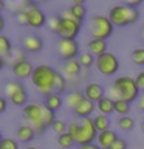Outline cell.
<instances>
[{"mask_svg": "<svg viewBox=\"0 0 144 149\" xmlns=\"http://www.w3.org/2000/svg\"><path fill=\"white\" fill-rule=\"evenodd\" d=\"M22 116L31 123L36 135L44 134L56 120L54 112L45 107L44 102H26L22 109Z\"/></svg>", "mask_w": 144, "mask_h": 149, "instance_id": "obj_1", "label": "cell"}, {"mask_svg": "<svg viewBox=\"0 0 144 149\" xmlns=\"http://www.w3.org/2000/svg\"><path fill=\"white\" fill-rule=\"evenodd\" d=\"M67 134L71 135L74 144L82 146V144L95 143L98 137V132L93 124V118H81V120H71L67 123Z\"/></svg>", "mask_w": 144, "mask_h": 149, "instance_id": "obj_2", "label": "cell"}, {"mask_svg": "<svg viewBox=\"0 0 144 149\" xmlns=\"http://www.w3.org/2000/svg\"><path fill=\"white\" fill-rule=\"evenodd\" d=\"M111 100H121L125 102H133L135 100H138L139 96V88L136 87V82L132 76H118L113 81L110 87V95Z\"/></svg>", "mask_w": 144, "mask_h": 149, "instance_id": "obj_3", "label": "cell"}, {"mask_svg": "<svg viewBox=\"0 0 144 149\" xmlns=\"http://www.w3.org/2000/svg\"><path fill=\"white\" fill-rule=\"evenodd\" d=\"M54 76H56V70L50 65L40 64L36 65L34 70L31 73V82L33 86L37 88V92L40 95H50L53 93V82H54Z\"/></svg>", "mask_w": 144, "mask_h": 149, "instance_id": "obj_4", "label": "cell"}, {"mask_svg": "<svg viewBox=\"0 0 144 149\" xmlns=\"http://www.w3.org/2000/svg\"><path fill=\"white\" fill-rule=\"evenodd\" d=\"M109 20L113 26H127L132 25L139 19V11L135 8H130L124 3L113 5L109 9Z\"/></svg>", "mask_w": 144, "mask_h": 149, "instance_id": "obj_5", "label": "cell"}, {"mask_svg": "<svg viewBox=\"0 0 144 149\" xmlns=\"http://www.w3.org/2000/svg\"><path fill=\"white\" fill-rule=\"evenodd\" d=\"M113 25L109 20L107 16H102V14H96L93 16L90 20H88V33H90L91 39H102L107 40L113 33Z\"/></svg>", "mask_w": 144, "mask_h": 149, "instance_id": "obj_6", "label": "cell"}, {"mask_svg": "<svg viewBox=\"0 0 144 149\" xmlns=\"http://www.w3.org/2000/svg\"><path fill=\"white\" fill-rule=\"evenodd\" d=\"M16 19L19 20L20 25H26L31 28H42L46 23V16L39 6H36L34 3L31 5L26 11H17Z\"/></svg>", "mask_w": 144, "mask_h": 149, "instance_id": "obj_7", "label": "cell"}, {"mask_svg": "<svg viewBox=\"0 0 144 149\" xmlns=\"http://www.w3.org/2000/svg\"><path fill=\"white\" fill-rule=\"evenodd\" d=\"M95 67L102 76H111V74H115L119 70V59L116 58V54L105 51L104 54L96 58Z\"/></svg>", "mask_w": 144, "mask_h": 149, "instance_id": "obj_8", "label": "cell"}, {"mask_svg": "<svg viewBox=\"0 0 144 149\" xmlns=\"http://www.w3.org/2000/svg\"><path fill=\"white\" fill-rule=\"evenodd\" d=\"M56 53L59 59L71 61L79 56V44L76 39H57L56 40Z\"/></svg>", "mask_w": 144, "mask_h": 149, "instance_id": "obj_9", "label": "cell"}, {"mask_svg": "<svg viewBox=\"0 0 144 149\" xmlns=\"http://www.w3.org/2000/svg\"><path fill=\"white\" fill-rule=\"evenodd\" d=\"M79 31H81V23L78 20L60 16L57 30H56V34L59 36V39H76Z\"/></svg>", "mask_w": 144, "mask_h": 149, "instance_id": "obj_10", "label": "cell"}, {"mask_svg": "<svg viewBox=\"0 0 144 149\" xmlns=\"http://www.w3.org/2000/svg\"><path fill=\"white\" fill-rule=\"evenodd\" d=\"M33 70H34L33 64L30 62V61H26V59H23V61H19V62L11 64V72H12V74L19 79V81H20V79L31 78Z\"/></svg>", "mask_w": 144, "mask_h": 149, "instance_id": "obj_11", "label": "cell"}, {"mask_svg": "<svg viewBox=\"0 0 144 149\" xmlns=\"http://www.w3.org/2000/svg\"><path fill=\"white\" fill-rule=\"evenodd\" d=\"M62 16L64 17H71L74 20H78L79 23H82V20L87 16V8H85V5H84V0H76L68 9H65L62 13Z\"/></svg>", "mask_w": 144, "mask_h": 149, "instance_id": "obj_12", "label": "cell"}, {"mask_svg": "<svg viewBox=\"0 0 144 149\" xmlns=\"http://www.w3.org/2000/svg\"><path fill=\"white\" fill-rule=\"evenodd\" d=\"M22 45L30 53H40L42 48H44V40H42L40 36L34 34V33H28V34L23 36Z\"/></svg>", "mask_w": 144, "mask_h": 149, "instance_id": "obj_13", "label": "cell"}, {"mask_svg": "<svg viewBox=\"0 0 144 149\" xmlns=\"http://www.w3.org/2000/svg\"><path fill=\"white\" fill-rule=\"evenodd\" d=\"M84 96L96 104L98 101L105 96L104 95V87H102L99 82H88L85 86V88H84Z\"/></svg>", "mask_w": 144, "mask_h": 149, "instance_id": "obj_14", "label": "cell"}, {"mask_svg": "<svg viewBox=\"0 0 144 149\" xmlns=\"http://www.w3.org/2000/svg\"><path fill=\"white\" fill-rule=\"evenodd\" d=\"M96 109V104L90 100H87V98H84L82 101H79V104L74 106L73 112L76 113V116H79V118H90L91 113L95 112Z\"/></svg>", "mask_w": 144, "mask_h": 149, "instance_id": "obj_15", "label": "cell"}, {"mask_svg": "<svg viewBox=\"0 0 144 149\" xmlns=\"http://www.w3.org/2000/svg\"><path fill=\"white\" fill-rule=\"evenodd\" d=\"M81 70L82 67L79 65L78 62V59H71V61H65L64 65H62V73H64V76L65 79H73V78H79V73H81Z\"/></svg>", "mask_w": 144, "mask_h": 149, "instance_id": "obj_16", "label": "cell"}, {"mask_svg": "<svg viewBox=\"0 0 144 149\" xmlns=\"http://www.w3.org/2000/svg\"><path fill=\"white\" fill-rule=\"evenodd\" d=\"M16 137H17V141L20 143H30L36 138V132L31 124H20L16 129Z\"/></svg>", "mask_w": 144, "mask_h": 149, "instance_id": "obj_17", "label": "cell"}, {"mask_svg": "<svg viewBox=\"0 0 144 149\" xmlns=\"http://www.w3.org/2000/svg\"><path fill=\"white\" fill-rule=\"evenodd\" d=\"M87 51L90 53L91 56H98L104 54L107 51V40H102V39H90L87 42Z\"/></svg>", "mask_w": 144, "mask_h": 149, "instance_id": "obj_18", "label": "cell"}, {"mask_svg": "<svg viewBox=\"0 0 144 149\" xmlns=\"http://www.w3.org/2000/svg\"><path fill=\"white\" fill-rule=\"evenodd\" d=\"M116 138H118L116 132H115V130H111V129H109V130H104V132H99V134H98V137H96L98 143H96V144H98L101 149H109L110 144L113 143Z\"/></svg>", "mask_w": 144, "mask_h": 149, "instance_id": "obj_19", "label": "cell"}, {"mask_svg": "<svg viewBox=\"0 0 144 149\" xmlns=\"http://www.w3.org/2000/svg\"><path fill=\"white\" fill-rule=\"evenodd\" d=\"M62 104H64V100L59 93H50V95H46L45 100H44V106L48 107L50 110H53L54 113L62 107Z\"/></svg>", "mask_w": 144, "mask_h": 149, "instance_id": "obj_20", "label": "cell"}, {"mask_svg": "<svg viewBox=\"0 0 144 149\" xmlns=\"http://www.w3.org/2000/svg\"><path fill=\"white\" fill-rule=\"evenodd\" d=\"M96 107H98V110H99L102 115L109 116L110 113L115 112V100H111L110 96H104L102 100H99L96 102Z\"/></svg>", "mask_w": 144, "mask_h": 149, "instance_id": "obj_21", "label": "cell"}, {"mask_svg": "<svg viewBox=\"0 0 144 149\" xmlns=\"http://www.w3.org/2000/svg\"><path fill=\"white\" fill-rule=\"evenodd\" d=\"M93 124H95V129L96 132H104V130H109L110 129V118L107 115H102V113H98L96 116H93Z\"/></svg>", "mask_w": 144, "mask_h": 149, "instance_id": "obj_22", "label": "cell"}, {"mask_svg": "<svg viewBox=\"0 0 144 149\" xmlns=\"http://www.w3.org/2000/svg\"><path fill=\"white\" fill-rule=\"evenodd\" d=\"M68 84H67V79H65L64 74H60V72H56V76H54V82H53V93H64L67 90Z\"/></svg>", "mask_w": 144, "mask_h": 149, "instance_id": "obj_23", "label": "cell"}, {"mask_svg": "<svg viewBox=\"0 0 144 149\" xmlns=\"http://www.w3.org/2000/svg\"><path fill=\"white\" fill-rule=\"evenodd\" d=\"M11 51H12L11 40H9L5 34H0V58H3L5 62H6V59L9 58Z\"/></svg>", "mask_w": 144, "mask_h": 149, "instance_id": "obj_24", "label": "cell"}, {"mask_svg": "<svg viewBox=\"0 0 144 149\" xmlns=\"http://www.w3.org/2000/svg\"><path fill=\"white\" fill-rule=\"evenodd\" d=\"M84 92H79V90H73V92H68L67 96H65V102L70 109H74V106L79 104V101L84 100Z\"/></svg>", "mask_w": 144, "mask_h": 149, "instance_id": "obj_25", "label": "cell"}, {"mask_svg": "<svg viewBox=\"0 0 144 149\" xmlns=\"http://www.w3.org/2000/svg\"><path fill=\"white\" fill-rule=\"evenodd\" d=\"M95 61H96V58L91 56L88 51H82V53H79V56H78V62H79V65H81L82 68L93 67V65H95Z\"/></svg>", "mask_w": 144, "mask_h": 149, "instance_id": "obj_26", "label": "cell"}, {"mask_svg": "<svg viewBox=\"0 0 144 149\" xmlns=\"http://www.w3.org/2000/svg\"><path fill=\"white\" fill-rule=\"evenodd\" d=\"M20 90H25V87H23V84L19 81H8L5 84V93H6V96H11L14 93L20 92Z\"/></svg>", "mask_w": 144, "mask_h": 149, "instance_id": "obj_27", "label": "cell"}, {"mask_svg": "<svg viewBox=\"0 0 144 149\" xmlns=\"http://www.w3.org/2000/svg\"><path fill=\"white\" fill-rule=\"evenodd\" d=\"M8 100L11 101V104L14 106H25L26 104V100H28V95H26V90H20L17 93H14V95L8 96Z\"/></svg>", "mask_w": 144, "mask_h": 149, "instance_id": "obj_28", "label": "cell"}, {"mask_svg": "<svg viewBox=\"0 0 144 149\" xmlns=\"http://www.w3.org/2000/svg\"><path fill=\"white\" fill-rule=\"evenodd\" d=\"M118 127L125 130V132H129V130H132L135 127V121H133L132 116H129V115L119 116L118 118Z\"/></svg>", "mask_w": 144, "mask_h": 149, "instance_id": "obj_29", "label": "cell"}, {"mask_svg": "<svg viewBox=\"0 0 144 149\" xmlns=\"http://www.w3.org/2000/svg\"><path fill=\"white\" fill-rule=\"evenodd\" d=\"M57 144H59L62 149H71V146L74 144V141H73L71 135L67 134V132H64V134L57 135Z\"/></svg>", "mask_w": 144, "mask_h": 149, "instance_id": "obj_30", "label": "cell"}, {"mask_svg": "<svg viewBox=\"0 0 144 149\" xmlns=\"http://www.w3.org/2000/svg\"><path fill=\"white\" fill-rule=\"evenodd\" d=\"M130 59L135 65H144V48L139 47V48H135L132 53H130Z\"/></svg>", "mask_w": 144, "mask_h": 149, "instance_id": "obj_31", "label": "cell"}, {"mask_svg": "<svg viewBox=\"0 0 144 149\" xmlns=\"http://www.w3.org/2000/svg\"><path fill=\"white\" fill-rule=\"evenodd\" d=\"M115 112L118 113L119 116H124L130 112V104L125 101H121V100H115Z\"/></svg>", "mask_w": 144, "mask_h": 149, "instance_id": "obj_32", "label": "cell"}, {"mask_svg": "<svg viewBox=\"0 0 144 149\" xmlns=\"http://www.w3.org/2000/svg\"><path fill=\"white\" fill-rule=\"evenodd\" d=\"M23 59H26V58H25V51L20 50V48H12L11 54H9V58L6 59V62L14 64V62H19V61H23Z\"/></svg>", "mask_w": 144, "mask_h": 149, "instance_id": "obj_33", "label": "cell"}, {"mask_svg": "<svg viewBox=\"0 0 144 149\" xmlns=\"http://www.w3.org/2000/svg\"><path fill=\"white\" fill-rule=\"evenodd\" d=\"M0 149H19V141L9 137H3L0 141Z\"/></svg>", "mask_w": 144, "mask_h": 149, "instance_id": "obj_34", "label": "cell"}, {"mask_svg": "<svg viewBox=\"0 0 144 149\" xmlns=\"http://www.w3.org/2000/svg\"><path fill=\"white\" fill-rule=\"evenodd\" d=\"M51 129H53L57 135H60V134L67 132V123H65L64 120H57V118H56L53 121V124H51Z\"/></svg>", "mask_w": 144, "mask_h": 149, "instance_id": "obj_35", "label": "cell"}, {"mask_svg": "<svg viewBox=\"0 0 144 149\" xmlns=\"http://www.w3.org/2000/svg\"><path fill=\"white\" fill-rule=\"evenodd\" d=\"M59 20H60V16H50L48 20H46V23H48V28H50L53 33H56V30H57Z\"/></svg>", "mask_w": 144, "mask_h": 149, "instance_id": "obj_36", "label": "cell"}, {"mask_svg": "<svg viewBox=\"0 0 144 149\" xmlns=\"http://www.w3.org/2000/svg\"><path fill=\"white\" fill-rule=\"evenodd\" d=\"M109 149H127V143H125V140H123V138L118 137L113 143L110 144Z\"/></svg>", "mask_w": 144, "mask_h": 149, "instance_id": "obj_37", "label": "cell"}, {"mask_svg": "<svg viewBox=\"0 0 144 149\" xmlns=\"http://www.w3.org/2000/svg\"><path fill=\"white\" fill-rule=\"evenodd\" d=\"M135 82H136V87L139 88V90L144 92V70L136 74V78H135Z\"/></svg>", "mask_w": 144, "mask_h": 149, "instance_id": "obj_38", "label": "cell"}, {"mask_svg": "<svg viewBox=\"0 0 144 149\" xmlns=\"http://www.w3.org/2000/svg\"><path fill=\"white\" fill-rule=\"evenodd\" d=\"M143 3V0H125L124 5H127V6L130 8H135V9H138V6Z\"/></svg>", "mask_w": 144, "mask_h": 149, "instance_id": "obj_39", "label": "cell"}, {"mask_svg": "<svg viewBox=\"0 0 144 149\" xmlns=\"http://www.w3.org/2000/svg\"><path fill=\"white\" fill-rule=\"evenodd\" d=\"M6 107H8V101L5 100L3 96H0V113H3V112L6 110Z\"/></svg>", "mask_w": 144, "mask_h": 149, "instance_id": "obj_40", "label": "cell"}, {"mask_svg": "<svg viewBox=\"0 0 144 149\" xmlns=\"http://www.w3.org/2000/svg\"><path fill=\"white\" fill-rule=\"evenodd\" d=\"M78 149H101L98 146L96 143H88V144H82V146H79Z\"/></svg>", "mask_w": 144, "mask_h": 149, "instance_id": "obj_41", "label": "cell"}, {"mask_svg": "<svg viewBox=\"0 0 144 149\" xmlns=\"http://www.w3.org/2000/svg\"><path fill=\"white\" fill-rule=\"evenodd\" d=\"M136 101H138V107L144 112V92H143V93H139V96H138V100H136Z\"/></svg>", "mask_w": 144, "mask_h": 149, "instance_id": "obj_42", "label": "cell"}, {"mask_svg": "<svg viewBox=\"0 0 144 149\" xmlns=\"http://www.w3.org/2000/svg\"><path fill=\"white\" fill-rule=\"evenodd\" d=\"M3 28H5V19H3V16H2V14H0V34H2Z\"/></svg>", "mask_w": 144, "mask_h": 149, "instance_id": "obj_43", "label": "cell"}, {"mask_svg": "<svg viewBox=\"0 0 144 149\" xmlns=\"http://www.w3.org/2000/svg\"><path fill=\"white\" fill-rule=\"evenodd\" d=\"M5 64H6V62H5V59H3V58H0V70L5 67Z\"/></svg>", "mask_w": 144, "mask_h": 149, "instance_id": "obj_44", "label": "cell"}, {"mask_svg": "<svg viewBox=\"0 0 144 149\" xmlns=\"http://www.w3.org/2000/svg\"><path fill=\"white\" fill-rule=\"evenodd\" d=\"M3 8H5V2H3V0H0V11H2Z\"/></svg>", "mask_w": 144, "mask_h": 149, "instance_id": "obj_45", "label": "cell"}, {"mask_svg": "<svg viewBox=\"0 0 144 149\" xmlns=\"http://www.w3.org/2000/svg\"><path fill=\"white\" fill-rule=\"evenodd\" d=\"M141 40L144 42V28H143V31H141Z\"/></svg>", "mask_w": 144, "mask_h": 149, "instance_id": "obj_46", "label": "cell"}, {"mask_svg": "<svg viewBox=\"0 0 144 149\" xmlns=\"http://www.w3.org/2000/svg\"><path fill=\"white\" fill-rule=\"evenodd\" d=\"M25 149H39V148H36V146H28V148H25Z\"/></svg>", "mask_w": 144, "mask_h": 149, "instance_id": "obj_47", "label": "cell"}, {"mask_svg": "<svg viewBox=\"0 0 144 149\" xmlns=\"http://www.w3.org/2000/svg\"><path fill=\"white\" fill-rule=\"evenodd\" d=\"M141 129H143V134H144V120H143V123H141Z\"/></svg>", "mask_w": 144, "mask_h": 149, "instance_id": "obj_48", "label": "cell"}, {"mask_svg": "<svg viewBox=\"0 0 144 149\" xmlns=\"http://www.w3.org/2000/svg\"><path fill=\"white\" fill-rule=\"evenodd\" d=\"M2 138H3V137H2V132H0V141H2Z\"/></svg>", "mask_w": 144, "mask_h": 149, "instance_id": "obj_49", "label": "cell"}]
</instances>
